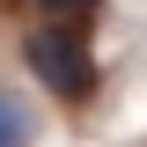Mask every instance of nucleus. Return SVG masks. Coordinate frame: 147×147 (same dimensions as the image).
<instances>
[{
  "label": "nucleus",
  "mask_w": 147,
  "mask_h": 147,
  "mask_svg": "<svg viewBox=\"0 0 147 147\" xmlns=\"http://www.w3.org/2000/svg\"><path fill=\"white\" fill-rule=\"evenodd\" d=\"M22 66L59 96V103H81L96 88V59H88V37L74 30V22H37L22 30Z\"/></svg>",
  "instance_id": "1"
},
{
  "label": "nucleus",
  "mask_w": 147,
  "mask_h": 147,
  "mask_svg": "<svg viewBox=\"0 0 147 147\" xmlns=\"http://www.w3.org/2000/svg\"><path fill=\"white\" fill-rule=\"evenodd\" d=\"M37 140V110L22 88H0V147H30Z\"/></svg>",
  "instance_id": "2"
},
{
  "label": "nucleus",
  "mask_w": 147,
  "mask_h": 147,
  "mask_svg": "<svg viewBox=\"0 0 147 147\" xmlns=\"http://www.w3.org/2000/svg\"><path fill=\"white\" fill-rule=\"evenodd\" d=\"M96 0H37V15H52V22H66V15H88Z\"/></svg>",
  "instance_id": "3"
}]
</instances>
